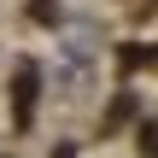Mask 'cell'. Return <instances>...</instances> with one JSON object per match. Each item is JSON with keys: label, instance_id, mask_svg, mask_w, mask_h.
I'll use <instances>...</instances> for the list:
<instances>
[{"label": "cell", "instance_id": "3957f363", "mask_svg": "<svg viewBox=\"0 0 158 158\" xmlns=\"http://www.w3.org/2000/svg\"><path fill=\"white\" fill-rule=\"evenodd\" d=\"M158 53H147V47H123V64H152Z\"/></svg>", "mask_w": 158, "mask_h": 158}, {"label": "cell", "instance_id": "7a4b0ae2", "mask_svg": "<svg viewBox=\"0 0 158 158\" xmlns=\"http://www.w3.org/2000/svg\"><path fill=\"white\" fill-rule=\"evenodd\" d=\"M129 111H135V100H129V94H123V100H117V106H111V117H106V129H117V123H129Z\"/></svg>", "mask_w": 158, "mask_h": 158}, {"label": "cell", "instance_id": "6da1fadb", "mask_svg": "<svg viewBox=\"0 0 158 158\" xmlns=\"http://www.w3.org/2000/svg\"><path fill=\"white\" fill-rule=\"evenodd\" d=\"M35 64H18V123H29V106H35Z\"/></svg>", "mask_w": 158, "mask_h": 158}]
</instances>
